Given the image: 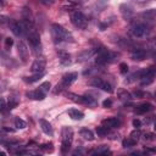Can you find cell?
<instances>
[{"label": "cell", "mask_w": 156, "mask_h": 156, "mask_svg": "<svg viewBox=\"0 0 156 156\" xmlns=\"http://www.w3.org/2000/svg\"><path fill=\"white\" fill-rule=\"evenodd\" d=\"M27 38H28V41H29V45L32 46L34 54L38 56L41 54V44H40V35L39 33L34 29L32 32H29L27 34Z\"/></svg>", "instance_id": "obj_5"}, {"label": "cell", "mask_w": 156, "mask_h": 156, "mask_svg": "<svg viewBox=\"0 0 156 156\" xmlns=\"http://www.w3.org/2000/svg\"><path fill=\"white\" fill-rule=\"evenodd\" d=\"M154 58H155V60H156V54H155V55H154Z\"/></svg>", "instance_id": "obj_48"}, {"label": "cell", "mask_w": 156, "mask_h": 156, "mask_svg": "<svg viewBox=\"0 0 156 156\" xmlns=\"http://www.w3.org/2000/svg\"><path fill=\"white\" fill-rule=\"evenodd\" d=\"M6 108H7V105H6V101H5V99H4V98H1V112L4 113Z\"/></svg>", "instance_id": "obj_43"}, {"label": "cell", "mask_w": 156, "mask_h": 156, "mask_svg": "<svg viewBox=\"0 0 156 156\" xmlns=\"http://www.w3.org/2000/svg\"><path fill=\"white\" fill-rule=\"evenodd\" d=\"M77 78H78V73H77V72H68V73H66V74L62 76L61 84H62L65 88H67V87H69L72 83H74Z\"/></svg>", "instance_id": "obj_13"}, {"label": "cell", "mask_w": 156, "mask_h": 156, "mask_svg": "<svg viewBox=\"0 0 156 156\" xmlns=\"http://www.w3.org/2000/svg\"><path fill=\"white\" fill-rule=\"evenodd\" d=\"M119 71H121L122 74H126L128 72V65L126 62H121L119 63Z\"/></svg>", "instance_id": "obj_31"}, {"label": "cell", "mask_w": 156, "mask_h": 156, "mask_svg": "<svg viewBox=\"0 0 156 156\" xmlns=\"http://www.w3.org/2000/svg\"><path fill=\"white\" fill-rule=\"evenodd\" d=\"M150 27L145 23H135L134 26L130 27V34L134 37V38H143V37H146L149 33H150Z\"/></svg>", "instance_id": "obj_7"}, {"label": "cell", "mask_w": 156, "mask_h": 156, "mask_svg": "<svg viewBox=\"0 0 156 156\" xmlns=\"http://www.w3.org/2000/svg\"><path fill=\"white\" fill-rule=\"evenodd\" d=\"M44 72H40V73H33L32 76H29V77H24L23 78V80L26 82V83H29V84H32V83H35V82H39L43 77H44Z\"/></svg>", "instance_id": "obj_23"}, {"label": "cell", "mask_w": 156, "mask_h": 156, "mask_svg": "<svg viewBox=\"0 0 156 156\" xmlns=\"http://www.w3.org/2000/svg\"><path fill=\"white\" fill-rule=\"evenodd\" d=\"M57 56H58V61H60L61 66H69V65L72 63L71 55H69L67 51L60 50V51H57Z\"/></svg>", "instance_id": "obj_16"}, {"label": "cell", "mask_w": 156, "mask_h": 156, "mask_svg": "<svg viewBox=\"0 0 156 156\" xmlns=\"http://www.w3.org/2000/svg\"><path fill=\"white\" fill-rule=\"evenodd\" d=\"M79 134H80V136L84 139V140H88V141H93L94 140V133L90 130V129H88V128H82L80 129V132H79Z\"/></svg>", "instance_id": "obj_24"}, {"label": "cell", "mask_w": 156, "mask_h": 156, "mask_svg": "<svg viewBox=\"0 0 156 156\" xmlns=\"http://www.w3.org/2000/svg\"><path fill=\"white\" fill-rule=\"evenodd\" d=\"M40 149H41V150H44V151H46V152H51V151L54 150V147H52V144H51V143L40 145Z\"/></svg>", "instance_id": "obj_29"}, {"label": "cell", "mask_w": 156, "mask_h": 156, "mask_svg": "<svg viewBox=\"0 0 156 156\" xmlns=\"http://www.w3.org/2000/svg\"><path fill=\"white\" fill-rule=\"evenodd\" d=\"M13 123H15V127H16L17 129H24V128L27 127V123H26L22 118H20V117H16L15 121H13Z\"/></svg>", "instance_id": "obj_28"}, {"label": "cell", "mask_w": 156, "mask_h": 156, "mask_svg": "<svg viewBox=\"0 0 156 156\" xmlns=\"http://www.w3.org/2000/svg\"><path fill=\"white\" fill-rule=\"evenodd\" d=\"M16 106H17V101H15V100H10L9 104H7V108H9V110H12V108L16 107Z\"/></svg>", "instance_id": "obj_39"}, {"label": "cell", "mask_w": 156, "mask_h": 156, "mask_svg": "<svg viewBox=\"0 0 156 156\" xmlns=\"http://www.w3.org/2000/svg\"><path fill=\"white\" fill-rule=\"evenodd\" d=\"M144 154H156V146L155 147H146L144 150Z\"/></svg>", "instance_id": "obj_40"}, {"label": "cell", "mask_w": 156, "mask_h": 156, "mask_svg": "<svg viewBox=\"0 0 156 156\" xmlns=\"http://www.w3.org/2000/svg\"><path fill=\"white\" fill-rule=\"evenodd\" d=\"M45 66H46V61H45L43 57H38V58L32 63L30 71H32L33 73H40V72H44Z\"/></svg>", "instance_id": "obj_12"}, {"label": "cell", "mask_w": 156, "mask_h": 156, "mask_svg": "<svg viewBox=\"0 0 156 156\" xmlns=\"http://www.w3.org/2000/svg\"><path fill=\"white\" fill-rule=\"evenodd\" d=\"M62 141H61V152L65 155L69 151L71 146H72V141H73V129L71 127H63L62 132Z\"/></svg>", "instance_id": "obj_2"}, {"label": "cell", "mask_w": 156, "mask_h": 156, "mask_svg": "<svg viewBox=\"0 0 156 156\" xmlns=\"http://www.w3.org/2000/svg\"><path fill=\"white\" fill-rule=\"evenodd\" d=\"M12 45H13V39H12V38H6V39H5V46H6L7 49H10Z\"/></svg>", "instance_id": "obj_36"}, {"label": "cell", "mask_w": 156, "mask_h": 156, "mask_svg": "<svg viewBox=\"0 0 156 156\" xmlns=\"http://www.w3.org/2000/svg\"><path fill=\"white\" fill-rule=\"evenodd\" d=\"M140 17H141L143 20H146V21L155 20V18H156V9H149V10H145L144 12L140 13Z\"/></svg>", "instance_id": "obj_22"}, {"label": "cell", "mask_w": 156, "mask_h": 156, "mask_svg": "<svg viewBox=\"0 0 156 156\" xmlns=\"http://www.w3.org/2000/svg\"><path fill=\"white\" fill-rule=\"evenodd\" d=\"M154 43H155V44H156V38H155V39H154Z\"/></svg>", "instance_id": "obj_49"}, {"label": "cell", "mask_w": 156, "mask_h": 156, "mask_svg": "<svg viewBox=\"0 0 156 156\" xmlns=\"http://www.w3.org/2000/svg\"><path fill=\"white\" fill-rule=\"evenodd\" d=\"M89 84H90L91 87L99 88V89H101V90H104V91H107V93H112V91H113L112 85H111L108 82H106V80H104V79H101V78H94Z\"/></svg>", "instance_id": "obj_8"}, {"label": "cell", "mask_w": 156, "mask_h": 156, "mask_svg": "<svg viewBox=\"0 0 156 156\" xmlns=\"http://www.w3.org/2000/svg\"><path fill=\"white\" fill-rule=\"evenodd\" d=\"M9 26H10V29L12 30V33H13L16 37H22V35L26 34V30H24V28H23L21 21H20V22L10 21V22H9Z\"/></svg>", "instance_id": "obj_9"}, {"label": "cell", "mask_w": 156, "mask_h": 156, "mask_svg": "<svg viewBox=\"0 0 156 156\" xmlns=\"http://www.w3.org/2000/svg\"><path fill=\"white\" fill-rule=\"evenodd\" d=\"M43 4H45V5H51L52 2H54V0H40Z\"/></svg>", "instance_id": "obj_44"}, {"label": "cell", "mask_w": 156, "mask_h": 156, "mask_svg": "<svg viewBox=\"0 0 156 156\" xmlns=\"http://www.w3.org/2000/svg\"><path fill=\"white\" fill-rule=\"evenodd\" d=\"M71 22L76 28L85 29L88 27V18L80 11H73L71 13Z\"/></svg>", "instance_id": "obj_6"}, {"label": "cell", "mask_w": 156, "mask_h": 156, "mask_svg": "<svg viewBox=\"0 0 156 156\" xmlns=\"http://www.w3.org/2000/svg\"><path fill=\"white\" fill-rule=\"evenodd\" d=\"M88 0H68V2H71L72 5H74L76 7L77 6H80V5H83V4H85Z\"/></svg>", "instance_id": "obj_34"}, {"label": "cell", "mask_w": 156, "mask_h": 156, "mask_svg": "<svg viewBox=\"0 0 156 156\" xmlns=\"http://www.w3.org/2000/svg\"><path fill=\"white\" fill-rule=\"evenodd\" d=\"M107 1H108V0H99V4H100L101 6H105V5L107 4Z\"/></svg>", "instance_id": "obj_47"}, {"label": "cell", "mask_w": 156, "mask_h": 156, "mask_svg": "<svg viewBox=\"0 0 156 156\" xmlns=\"http://www.w3.org/2000/svg\"><path fill=\"white\" fill-rule=\"evenodd\" d=\"M43 91H45V93H48L49 90H50V88H51V84H50V82H44V83H41V85L39 87Z\"/></svg>", "instance_id": "obj_30"}, {"label": "cell", "mask_w": 156, "mask_h": 156, "mask_svg": "<svg viewBox=\"0 0 156 156\" xmlns=\"http://www.w3.org/2000/svg\"><path fill=\"white\" fill-rule=\"evenodd\" d=\"M45 95H46V93H45V91H43L40 88H38V89H35V90H30V91H27V93H26V96H27L28 99H30V100H38V101L44 100V99H45Z\"/></svg>", "instance_id": "obj_14"}, {"label": "cell", "mask_w": 156, "mask_h": 156, "mask_svg": "<svg viewBox=\"0 0 156 156\" xmlns=\"http://www.w3.org/2000/svg\"><path fill=\"white\" fill-rule=\"evenodd\" d=\"M155 134H152V133H145L144 134V139L145 140H147V141H152V140H155Z\"/></svg>", "instance_id": "obj_35"}, {"label": "cell", "mask_w": 156, "mask_h": 156, "mask_svg": "<svg viewBox=\"0 0 156 156\" xmlns=\"http://www.w3.org/2000/svg\"><path fill=\"white\" fill-rule=\"evenodd\" d=\"M140 135H141V133H140V130H139V128H135V130L130 133V136H132L133 139H135V140H138V139L140 138Z\"/></svg>", "instance_id": "obj_33"}, {"label": "cell", "mask_w": 156, "mask_h": 156, "mask_svg": "<svg viewBox=\"0 0 156 156\" xmlns=\"http://www.w3.org/2000/svg\"><path fill=\"white\" fill-rule=\"evenodd\" d=\"M101 123H102V126H105V127H107V128H117V127L121 126V121H119V118H117V117L105 118V119H102Z\"/></svg>", "instance_id": "obj_17"}, {"label": "cell", "mask_w": 156, "mask_h": 156, "mask_svg": "<svg viewBox=\"0 0 156 156\" xmlns=\"http://www.w3.org/2000/svg\"><path fill=\"white\" fill-rule=\"evenodd\" d=\"M63 89H65V87H63V85L60 83V84H57V85L55 87V89H54V93H55V94H58V93H61Z\"/></svg>", "instance_id": "obj_37"}, {"label": "cell", "mask_w": 156, "mask_h": 156, "mask_svg": "<svg viewBox=\"0 0 156 156\" xmlns=\"http://www.w3.org/2000/svg\"><path fill=\"white\" fill-rule=\"evenodd\" d=\"M145 1H147V0H145ZM149 1H152V0H149Z\"/></svg>", "instance_id": "obj_51"}, {"label": "cell", "mask_w": 156, "mask_h": 156, "mask_svg": "<svg viewBox=\"0 0 156 156\" xmlns=\"http://www.w3.org/2000/svg\"><path fill=\"white\" fill-rule=\"evenodd\" d=\"M106 27H107V23H100V29L101 30H105Z\"/></svg>", "instance_id": "obj_45"}, {"label": "cell", "mask_w": 156, "mask_h": 156, "mask_svg": "<svg viewBox=\"0 0 156 156\" xmlns=\"http://www.w3.org/2000/svg\"><path fill=\"white\" fill-rule=\"evenodd\" d=\"M39 124H40V128L41 130L46 134V135H54V128L51 126V123L46 119H39Z\"/></svg>", "instance_id": "obj_18"}, {"label": "cell", "mask_w": 156, "mask_h": 156, "mask_svg": "<svg viewBox=\"0 0 156 156\" xmlns=\"http://www.w3.org/2000/svg\"><path fill=\"white\" fill-rule=\"evenodd\" d=\"M66 96L76 102V104H83V105H88V106H94L96 105V100L89 95H77V94H73V93H67Z\"/></svg>", "instance_id": "obj_4"}, {"label": "cell", "mask_w": 156, "mask_h": 156, "mask_svg": "<svg viewBox=\"0 0 156 156\" xmlns=\"http://www.w3.org/2000/svg\"><path fill=\"white\" fill-rule=\"evenodd\" d=\"M155 130H156V123H155Z\"/></svg>", "instance_id": "obj_50"}, {"label": "cell", "mask_w": 156, "mask_h": 156, "mask_svg": "<svg viewBox=\"0 0 156 156\" xmlns=\"http://www.w3.org/2000/svg\"><path fill=\"white\" fill-rule=\"evenodd\" d=\"M17 50H18V55H20V58L22 60V62H27L28 57H29V50H28L26 43L20 40L17 44Z\"/></svg>", "instance_id": "obj_10"}, {"label": "cell", "mask_w": 156, "mask_h": 156, "mask_svg": "<svg viewBox=\"0 0 156 156\" xmlns=\"http://www.w3.org/2000/svg\"><path fill=\"white\" fill-rule=\"evenodd\" d=\"M144 95H145V93H143V91H140V90H136V91L133 93V96H134V98H143Z\"/></svg>", "instance_id": "obj_42"}, {"label": "cell", "mask_w": 156, "mask_h": 156, "mask_svg": "<svg viewBox=\"0 0 156 156\" xmlns=\"http://www.w3.org/2000/svg\"><path fill=\"white\" fill-rule=\"evenodd\" d=\"M119 13L122 15V17H123L126 21L132 20L133 16H134L133 9H132L129 5H127V4H121V5H119Z\"/></svg>", "instance_id": "obj_11"}, {"label": "cell", "mask_w": 156, "mask_h": 156, "mask_svg": "<svg viewBox=\"0 0 156 156\" xmlns=\"http://www.w3.org/2000/svg\"><path fill=\"white\" fill-rule=\"evenodd\" d=\"M51 38H52L55 44L73 43L74 41L72 34L67 29H65L61 24H58V23H52L51 24Z\"/></svg>", "instance_id": "obj_1"}, {"label": "cell", "mask_w": 156, "mask_h": 156, "mask_svg": "<svg viewBox=\"0 0 156 156\" xmlns=\"http://www.w3.org/2000/svg\"><path fill=\"white\" fill-rule=\"evenodd\" d=\"M102 106L106 107V108H107V107H111V106H112V100H111V99L104 100V101H102Z\"/></svg>", "instance_id": "obj_38"}, {"label": "cell", "mask_w": 156, "mask_h": 156, "mask_svg": "<svg viewBox=\"0 0 156 156\" xmlns=\"http://www.w3.org/2000/svg\"><path fill=\"white\" fill-rule=\"evenodd\" d=\"M2 132H10V133H12V132H13V129H11V128H6V127H2Z\"/></svg>", "instance_id": "obj_46"}, {"label": "cell", "mask_w": 156, "mask_h": 156, "mask_svg": "<svg viewBox=\"0 0 156 156\" xmlns=\"http://www.w3.org/2000/svg\"><path fill=\"white\" fill-rule=\"evenodd\" d=\"M132 123H133V127H134V128H140V127H141V122H140V119H136V118H135V119H133Z\"/></svg>", "instance_id": "obj_41"}, {"label": "cell", "mask_w": 156, "mask_h": 156, "mask_svg": "<svg viewBox=\"0 0 156 156\" xmlns=\"http://www.w3.org/2000/svg\"><path fill=\"white\" fill-rule=\"evenodd\" d=\"M90 152L91 154H95V155H111L110 149L107 146H105V145H101L99 149H96L94 151H90Z\"/></svg>", "instance_id": "obj_25"}, {"label": "cell", "mask_w": 156, "mask_h": 156, "mask_svg": "<svg viewBox=\"0 0 156 156\" xmlns=\"http://www.w3.org/2000/svg\"><path fill=\"white\" fill-rule=\"evenodd\" d=\"M95 54H96V49H88V50H84V51H82V52L78 54V56H77V61H78V62L88 61V60L91 58Z\"/></svg>", "instance_id": "obj_15"}, {"label": "cell", "mask_w": 156, "mask_h": 156, "mask_svg": "<svg viewBox=\"0 0 156 156\" xmlns=\"http://www.w3.org/2000/svg\"><path fill=\"white\" fill-rule=\"evenodd\" d=\"M136 141L138 140H135L132 136H129V138H126V139L122 140V146L123 147H132V146H135L136 145Z\"/></svg>", "instance_id": "obj_26"}, {"label": "cell", "mask_w": 156, "mask_h": 156, "mask_svg": "<svg viewBox=\"0 0 156 156\" xmlns=\"http://www.w3.org/2000/svg\"><path fill=\"white\" fill-rule=\"evenodd\" d=\"M154 108L155 107H154L152 104H150V102H143V104H140V105H138L135 107V112L139 113V115H143V113H146V112L152 111Z\"/></svg>", "instance_id": "obj_19"}, {"label": "cell", "mask_w": 156, "mask_h": 156, "mask_svg": "<svg viewBox=\"0 0 156 156\" xmlns=\"http://www.w3.org/2000/svg\"><path fill=\"white\" fill-rule=\"evenodd\" d=\"M146 56H147V54H146V51L145 50H143V49H135L133 52H132V60H134V61H143V60H145L146 58Z\"/></svg>", "instance_id": "obj_20"}, {"label": "cell", "mask_w": 156, "mask_h": 156, "mask_svg": "<svg viewBox=\"0 0 156 156\" xmlns=\"http://www.w3.org/2000/svg\"><path fill=\"white\" fill-rule=\"evenodd\" d=\"M96 58H95V61H96V65H105V63H107V62H111V61H113V58H116V54H113V52H111V51H108L107 49H105V48H100V49H96Z\"/></svg>", "instance_id": "obj_3"}, {"label": "cell", "mask_w": 156, "mask_h": 156, "mask_svg": "<svg viewBox=\"0 0 156 156\" xmlns=\"http://www.w3.org/2000/svg\"><path fill=\"white\" fill-rule=\"evenodd\" d=\"M67 113H68V116H69L72 119H76V121H80V119L84 118V113H83L82 111L77 110V108H69V110L67 111Z\"/></svg>", "instance_id": "obj_21"}, {"label": "cell", "mask_w": 156, "mask_h": 156, "mask_svg": "<svg viewBox=\"0 0 156 156\" xmlns=\"http://www.w3.org/2000/svg\"><path fill=\"white\" fill-rule=\"evenodd\" d=\"M110 133V128L105 127V126H99L96 127V134L99 136H106L107 134Z\"/></svg>", "instance_id": "obj_27"}, {"label": "cell", "mask_w": 156, "mask_h": 156, "mask_svg": "<svg viewBox=\"0 0 156 156\" xmlns=\"http://www.w3.org/2000/svg\"><path fill=\"white\" fill-rule=\"evenodd\" d=\"M119 96H121V99H123V100H130V99H132V95H130L129 93L124 91V90L119 91Z\"/></svg>", "instance_id": "obj_32"}]
</instances>
